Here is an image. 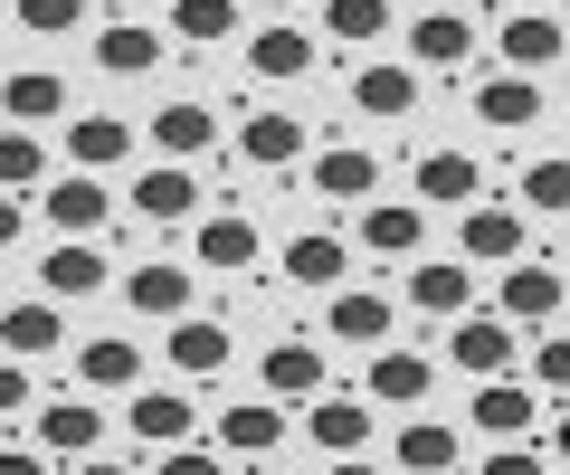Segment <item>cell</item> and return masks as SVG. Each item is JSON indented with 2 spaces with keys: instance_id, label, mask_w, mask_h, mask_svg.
<instances>
[{
  "instance_id": "cell-26",
  "label": "cell",
  "mask_w": 570,
  "mask_h": 475,
  "mask_svg": "<svg viewBox=\"0 0 570 475\" xmlns=\"http://www.w3.org/2000/svg\"><path fill=\"white\" fill-rule=\"evenodd\" d=\"M0 115H10V125H58V115H67V77H58V67L0 77Z\"/></svg>"
},
{
  "instance_id": "cell-1",
  "label": "cell",
  "mask_w": 570,
  "mask_h": 475,
  "mask_svg": "<svg viewBox=\"0 0 570 475\" xmlns=\"http://www.w3.org/2000/svg\"><path fill=\"white\" fill-rule=\"evenodd\" d=\"M456 248H466V267H504V257L532 248V219L513 200H485V190H475L466 219H456Z\"/></svg>"
},
{
  "instance_id": "cell-12",
  "label": "cell",
  "mask_w": 570,
  "mask_h": 475,
  "mask_svg": "<svg viewBox=\"0 0 570 475\" xmlns=\"http://www.w3.org/2000/svg\"><path fill=\"white\" fill-rule=\"evenodd\" d=\"M314 190H324L333 209H362L371 190H381V152L371 144H324L314 152Z\"/></svg>"
},
{
  "instance_id": "cell-34",
  "label": "cell",
  "mask_w": 570,
  "mask_h": 475,
  "mask_svg": "<svg viewBox=\"0 0 570 475\" xmlns=\"http://www.w3.org/2000/svg\"><path fill=\"white\" fill-rule=\"evenodd\" d=\"M124 418H134L142 447H171V437H190V399H181V390H142V380H134V390H124Z\"/></svg>"
},
{
  "instance_id": "cell-20",
  "label": "cell",
  "mask_w": 570,
  "mask_h": 475,
  "mask_svg": "<svg viewBox=\"0 0 570 475\" xmlns=\"http://www.w3.org/2000/svg\"><path fill=\"white\" fill-rule=\"evenodd\" d=\"M142 380V352L124 343V333H96V343H77V390H96V399H124Z\"/></svg>"
},
{
  "instance_id": "cell-35",
  "label": "cell",
  "mask_w": 570,
  "mask_h": 475,
  "mask_svg": "<svg viewBox=\"0 0 570 475\" xmlns=\"http://www.w3.org/2000/svg\"><path fill=\"white\" fill-rule=\"evenodd\" d=\"M219 447H238V456L285 447V399H238V409L219 418Z\"/></svg>"
},
{
  "instance_id": "cell-45",
  "label": "cell",
  "mask_w": 570,
  "mask_h": 475,
  "mask_svg": "<svg viewBox=\"0 0 570 475\" xmlns=\"http://www.w3.org/2000/svg\"><path fill=\"white\" fill-rule=\"evenodd\" d=\"M504 10H551V0H504Z\"/></svg>"
},
{
  "instance_id": "cell-43",
  "label": "cell",
  "mask_w": 570,
  "mask_h": 475,
  "mask_svg": "<svg viewBox=\"0 0 570 475\" xmlns=\"http://www.w3.org/2000/svg\"><path fill=\"white\" fill-rule=\"evenodd\" d=\"M0 475H58V466H48V447H0Z\"/></svg>"
},
{
  "instance_id": "cell-21",
  "label": "cell",
  "mask_w": 570,
  "mask_h": 475,
  "mask_svg": "<svg viewBox=\"0 0 570 475\" xmlns=\"http://www.w3.org/2000/svg\"><path fill=\"white\" fill-rule=\"evenodd\" d=\"M362 248L371 257H419L428 248V209L419 200H362Z\"/></svg>"
},
{
  "instance_id": "cell-4",
  "label": "cell",
  "mask_w": 570,
  "mask_h": 475,
  "mask_svg": "<svg viewBox=\"0 0 570 475\" xmlns=\"http://www.w3.org/2000/svg\"><path fill=\"white\" fill-rule=\"evenodd\" d=\"M466 58H475V20L456 0H428L419 20H409V67H438V77H448V67H466Z\"/></svg>"
},
{
  "instance_id": "cell-36",
  "label": "cell",
  "mask_w": 570,
  "mask_h": 475,
  "mask_svg": "<svg viewBox=\"0 0 570 475\" xmlns=\"http://www.w3.org/2000/svg\"><path fill=\"white\" fill-rule=\"evenodd\" d=\"M48 171H58V162H48V144H39L29 125H10V133H0V190H39Z\"/></svg>"
},
{
  "instance_id": "cell-6",
  "label": "cell",
  "mask_w": 570,
  "mask_h": 475,
  "mask_svg": "<svg viewBox=\"0 0 570 475\" xmlns=\"http://www.w3.org/2000/svg\"><path fill=\"white\" fill-rule=\"evenodd\" d=\"M324 295H333V305H324V333H333V343L371 352V343L400 333V305H390V295H371V286H324Z\"/></svg>"
},
{
  "instance_id": "cell-22",
  "label": "cell",
  "mask_w": 570,
  "mask_h": 475,
  "mask_svg": "<svg viewBox=\"0 0 570 475\" xmlns=\"http://www.w3.org/2000/svg\"><path fill=\"white\" fill-rule=\"evenodd\" d=\"M352 115H371V125L419 115V67H352Z\"/></svg>"
},
{
  "instance_id": "cell-29",
  "label": "cell",
  "mask_w": 570,
  "mask_h": 475,
  "mask_svg": "<svg viewBox=\"0 0 570 475\" xmlns=\"http://www.w3.org/2000/svg\"><path fill=\"white\" fill-rule=\"evenodd\" d=\"M305 67H314V39L285 20V10H276V29H257V39H247V77L285 86V77H305Z\"/></svg>"
},
{
  "instance_id": "cell-18",
  "label": "cell",
  "mask_w": 570,
  "mask_h": 475,
  "mask_svg": "<svg viewBox=\"0 0 570 475\" xmlns=\"http://www.w3.org/2000/svg\"><path fill=\"white\" fill-rule=\"evenodd\" d=\"M475 125H485V133L542 125V77H523V67H513V77H485V86H475Z\"/></svg>"
},
{
  "instance_id": "cell-44",
  "label": "cell",
  "mask_w": 570,
  "mask_h": 475,
  "mask_svg": "<svg viewBox=\"0 0 570 475\" xmlns=\"http://www.w3.org/2000/svg\"><path fill=\"white\" fill-rule=\"evenodd\" d=\"M20 228H29V209H20V190H0V248H20Z\"/></svg>"
},
{
  "instance_id": "cell-3",
  "label": "cell",
  "mask_w": 570,
  "mask_h": 475,
  "mask_svg": "<svg viewBox=\"0 0 570 475\" xmlns=\"http://www.w3.org/2000/svg\"><path fill=\"white\" fill-rule=\"evenodd\" d=\"M494 314H504V324H561V267H551V257H504Z\"/></svg>"
},
{
  "instance_id": "cell-40",
  "label": "cell",
  "mask_w": 570,
  "mask_h": 475,
  "mask_svg": "<svg viewBox=\"0 0 570 475\" xmlns=\"http://www.w3.org/2000/svg\"><path fill=\"white\" fill-rule=\"evenodd\" d=\"M20 29L29 39H67V29H86V0H20Z\"/></svg>"
},
{
  "instance_id": "cell-5",
  "label": "cell",
  "mask_w": 570,
  "mask_h": 475,
  "mask_svg": "<svg viewBox=\"0 0 570 475\" xmlns=\"http://www.w3.org/2000/svg\"><path fill=\"white\" fill-rule=\"evenodd\" d=\"M448 372H475V380H485V372H513V324H504V314H448Z\"/></svg>"
},
{
  "instance_id": "cell-25",
  "label": "cell",
  "mask_w": 570,
  "mask_h": 475,
  "mask_svg": "<svg viewBox=\"0 0 570 475\" xmlns=\"http://www.w3.org/2000/svg\"><path fill=\"white\" fill-rule=\"evenodd\" d=\"M134 219H200V181H190V162L134 171Z\"/></svg>"
},
{
  "instance_id": "cell-17",
  "label": "cell",
  "mask_w": 570,
  "mask_h": 475,
  "mask_svg": "<svg viewBox=\"0 0 570 475\" xmlns=\"http://www.w3.org/2000/svg\"><path fill=\"white\" fill-rule=\"evenodd\" d=\"M305 409V437L324 456H352V447H371V399H333V390H314V399H295Z\"/></svg>"
},
{
  "instance_id": "cell-33",
  "label": "cell",
  "mask_w": 570,
  "mask_h": 475,
  "mask_svg": "<svg viewBox=\"0 0 570 475\" xmlns=\"http://www.w3.org/2000/svg\"><path fill=\"white\" fill-rule=\"evenodd\" d=\"M124 305L153 314V324L190 314V267H163V257H153V267H134V276H124Z\"/></svg>"
},
{
  "instance_id": "cell-46",
  "label": "cell",
  "mask_w": 570,
  "mask_h": 475,
  "mask_svg": "<svg viewBox=\"0 0 570 475\" xmlns=\"http://www.w3.org/2000/svg\"><path fill=\"white\" fill-rule=\"evenodd\" d=\"M257 10H295V0H257Z\"/></svg>"
},
{
  "instance_id": "cell-24",
  "label": "cell",
  "mask_w": 570,
  "mask_h": 475,
  "mask_svg": "<svg viewBox=\"0 0 570 475\" xmlns=\"http://www.w3.org/2000/svg\"><path fill=\"white\" fill-rule=\"evenodd\" d=\"M305 144H314V133L295 125V115H276V105H266V115H247V125H238V162H247V171H285V162H295V152H305Z\"/></svg>"
},
{
  "instance_id": "cell-7",
  "label": "cell",
  "mask_w": 570,
  "mask_h": 475,
  "mask_svg": "<svg viewBox=\"0 0 570 475\" xmlns=\"http://www.w3.org/2000/svg\"><path fill=\"white\" fill-rule=\"evenodd\" d=\"M475 437H542V409H532V390L513 372H485L475 380V409H466Z\"/></svg>"
},
{
  "instance_id": "cell-37",
  "label": "cell",
  "mask_w": 570,
  "mask_h": 475,
  "mask_svg": "<svg viewBox=\"0 0 570 475\" xmlns=\"http://www.w3.org/2000/svg\"><path fill=\"white\" fill-rule=\"evenodd\" d=\"M228 29H238V0H171V39H190V48H219Z\"/></svg>"
},
{
  "instance_id": "cell-27",
  "label": "cell",
  "mask_w": 570,
  "mask_h": 475,
  "mask_svg": "<svg viewBox=\"0 0 570 475\" xmlns=\"http://www.w3.org/2000/svg\"><path fill=\"white\" fill-rule=\"evenodd\" d=\"M343 276H352V248L333 238V228L285 238V286H314V295H324V286H343Z\"/></svg>"
},
{
  "instance_id": "cell-28",
  "label": "cell",
  "mask_w": 570,
  "mask_h": 475,
  "mask_svg": "<svg viewBox=\"0 0 570 475\" xmlns=\"http://www.w3.org/2000/svg\"><path fill=\"white\" fill-rule=\"evenodd\" d=\"M96 67H105V77H153V67H163V29L105 20V29H96Z\"/></svg>"
},
{
  "instance_id": "cell-11",
  "label": "cell",
  "mask_w": 570,
  "mask_h": 475,
  "mask_svg": "<svg viewBox=\"0 0 570 475\" xmlns=\"http://www.w3.org/2000/svg\"><path fill=\"white\" fill-rule=\"evenodd\" d=\"M105 437V409H96V390L86 399H48L39 409V447H48V466H86V447Z\"/></svg>"
},
{
  "instance_id": "cell-16",
  "label": "cell",
  "mask_w": 570,
  "mask_h": 475,
  "mask_svg": "<svg viewBox=\"0 0 570 475\" xmlns=\"http://www.w3.org/2000/svg\"><path fill=\"white\" fill-rule=\"evenodd\" d=\"M494 58L523 67V77L561 67V20H551V10H504V29H494Z\"/></svg>"
},
{
  "instance_id": "cell-31",
  "label": "cell",
  "mask_w": 570,
  "mask_h": 475,
  "mask_svg": "<svg viewBox=\"0 0 570 475\" xmlns=\"http://www.w3.org/2000/svg\"><path fill=\"white\" fill-rule=\"evenodd\" d=\"M153 144H163V162H200L209 144H219V115H209V105H163V115H153Z\"/></svg>"
},
{
  "instance_id": "cell-32",
  "label": "cell",
  "mask_w": 570,
  "mask_h": 475,
  "mask_svg": "<svg viewBox=\"0 0 570 475\" xmlns=\"http://www.w3.org/2000/svg\"><path fill=\"white\" fill-rule=\"evenodd\" d=\"M456 456H466V447H456L448 418H409V428L390 437V466H409V475H448Z\"/></svg>"
},
{
  "instance_id": "cell-13",
  "label": "cell",
  "mask_w": 570,
  "mask_h": 475,
  "mask_svg": "<svg viewBox=\"0 0 570 475\" xmlns=\"http://www.w3.org/2000/svg\"><path fill=\"white\" fill-rule=\"evenodd\" d=\"M58 343H67V305L58 295H29V305L0 314V352H10V362H48Z\"/></svg>"
},
{
  "instance_id": "cell-23",
  "label": "cell",
  "mask_w": 570,
  "mask_h": 475,
  "mask_svg": "<svg viewBox=\"0 0 570 475\" xmlns=\"http://www.w3.org/2000/svg\"><path fill=\"white\" fill-rule=\"evenodd\" d=\"M257 380H266V399H285V409H295V399H314L333 372H324V352H314V343H266Z\"/></svg>"
},
{
  "instance_id": "cell-30",
  "label": "cell",
  "mask_w": 570,
  "mask_h": 475,
  "mask_svg": "<svg viewBox=\"0 0 570 475\" xmlns=\"http://www.w3.org/2000/svg\"><path fill=\"white\" fill-rule=\"evenodd\" d=\"M67 162H77V171L134 162V125H124V115H77V125H67Z\"/></svg>"
},
{
  "instance_id": "cell-2",
  "label": "cell",
  "mask_w": 570,
  "mask_h": 475,
  "mask_svg": "<svg viewBox=\"0 0 570 475\" xmlns=\"http://www.w3.org/2000/svg\"><path fill=\"white\" fill-rule=\"evenodd\" d=\"M438 390V362L409 343H371V372H362V399L371 409H419V399Z\"/></svg>"
},
{
  "instance_id": "cell-19",
  "label": "cell",
  "mask_w": 570,
  "mask_h": 475,
  "mask_svg": "<svg viewBox=\"0 0 570 475\" xmlns=\"http://www.w3.org/2000/svg\"><path fill=\"white\" fill-rule=\"evenodd\" d=\"M190 248H200V267H209V276H247L266 238H257V219H228V209H209V219L190 228Z\"/></svg>"
},
{
  "instance_id": "cell-10",
  "label": "cell",
  "mask_w": 570,
  "mask_h": 475,
  "mask_svg": "<svg viewBox=\"0 0 570 475\" xmlns=\"http://www.w3.org/2000/svg\"><path fill=\"white\" fill-rule=\"evenodd\" d=\"M409 181H419V209H466L475 190H485V162H475V152H456V144H438V152H419V171H409Z\"/></svg>"
},
{
  "instance_id": "cell-41",
  "label": "cell",
  "mask_w": 570,
  "mask_h": 475,
  "mask_svg": "<svg viewBox=\"0 0 570 475\" xmlns=\"http://www.w3.org/2000/svg\"><path fill=\"white\" fill-rule=\"evenodd\" d=\"M532 380H542L551 399L570 390V343H561V333H551V324H542V352H532Z\"/></svg>"
},
{
  "instance_id": "cell-39",
  "label": "cell",
  "mask_w": 570,
  "mask_h": 475,
  "mask_svg": "<svg viewBox=\"0 0 570 475\" xmlns=\"http://www.w3.org/2000/svg\"><path fill=\"white\" fill-rule=\"evenodd\" d=\"M513 200H523L532 219H561V200H570V171H561V162L542 152V162H523V181H513Z\"/></svg>"
},
{
  "instance_id": "cell-38",
  "label": "cell",
  "mask_w": 570,
  "mask_h": 475,
  "mask_svg": "<svg viewBox=\"0 0 570 475\" xmlns=\"http://www.w3.org/2000/svg\"><path fill=\"white\" fill-rule=\"evenodd\" d=\"M324 29L343 48H371V39H390V0H324Z\"/></svg>"
},
{
  "instance_id": "cell-42",
  "label": "cell",
  "mask_w": 570,
  "mask_h": 475,
  "mask_svg": "<svg viewBox=\"0 0 570 475\" xmlns=\"http://www.w3.org/2000/svg\"><path fill=\"white\" fill-rule=\"evenodd\" d=\"M29 409V372H20V362H0V418H20Z\"/></svg>"
},
{
  "instance_id": "cell-8",
  "label": "cell",
  "mask_w": 570,
  "mask_h": 475,
  "mask_svg": "<svg viewBox=\"0 0 570 475\" xmlns=\"http://www.w3.org/2000/svg\"><path fill=\"white\" fill-rule=\"evenodd\" d=\"M400 295L428 314V324H448V314L475 305V267H466V257H409V286Z\"/></svg>"
},
{
  "instance_id": "cell-15",
  "label": "cell",
  "mask_w": 570,
  "mask_h": 475,
  "mask_svg": "<svg viewBox=\"0 0 570 475\" xmlns=\"http://www.w3.org/2000/svg\"><path fill=\"white\" fill-rule=\"evenodd\" d=\"M48 219H58V238H96L105 219H115V200H105V171H48Z\"/></svg>"
},
{
  "instance_id": "cell-14",
  "label": "cell",
  "mask_w": 570,
  "mask_h": 475,
  "mask_svg": "<svg viewBox=\"0 0 570 475\" xmlns=\"http://www.w3.org/2000/svg\"><path fill=\"white\" fill-rule=\"evenodd\" d=\"M171 372H190V380H219L228 372V352H238V343H228V324H219V314H171Z\"/></svg>"
},
{
  "instance_id": "cell-9",
  "label": "cell",
  "mask_w": 570,
  "mask_h": 475,
  "mask_svg": "<svg viewBox=\"0 0 570 475\" xmlns=\"http://www.w3.org/2000/svg\"><path fill=\"white\" fill-rule=\"evenodd\" d=\"M115 286V267H105L96 238H58V248L39 257V295H58V305H77V295H105Z\"/></svg>"
}]
</instances>
